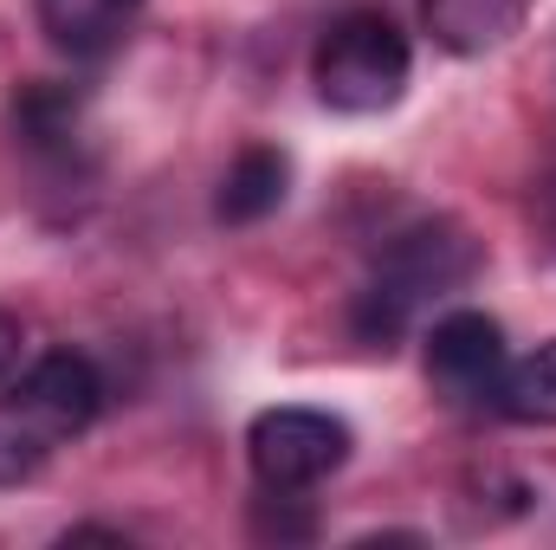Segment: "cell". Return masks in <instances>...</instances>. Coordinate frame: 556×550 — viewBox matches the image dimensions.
Masks as SVG:
<instances>
[{
	"label": "cell",
	"mask_w": 556,
	"mask_h": 550,
	"mask_svg": "<svg viewBox=\"0 0 556 550\" xmlns=\"http://www.w3.org/2000/svg\"><path fill=\"white\" fill-rule=\"evenodd\" d=\"M33 13H39V33L65 59H104L124 46L142 0H33Z\"/></svg>",
	"instance_id": "obj_8"
},
{
	"label": "cell",
	"mask_w": 556,
	"mask_h": 550,
	"mask_svg": "<svg viewBox=\"0 0 556 550\" xmlns=\"http://www.w3.org/2000/svg\"><path fill=\"white\" fill-rule=\"evenodd\" d=\"M13 130L26 142H39V149H59L65 137H78V98L65 91V85H26L20 98H13Z\"/></svg>",
	"instance_id": "obj_10"
},
{
	"label": "cell",
	"mask_w": 556,
	"mask_h": 550,
	"mask_svg": "<svg viewBox=\"0 0 556 550\" xmlns=\"http://www.w3.org/2000/svg\"><path fill=\"white\" fill-rule=\"evenodd\" d=\"M104 409V376L85 350H46L0 396V486H26L72 434Z\"/></svg>",
	"instance_id": "obj_2"
},
{
	"label": "cell",
	"mask_w": 556,
	"mask_h": 550,
	"mask_svg": "<svg viewBox=\"0 0 556 550\" xmlns=\"http://www.w3.org/2000/svg\"><path fill=\"white\" fill-rule=\"evenodd\" d=\"M531 20V0H420V26L453 59H485L511 46Z\"/></svg>",
	"instance_id": "obj_6"
},
{
	"label": "cell",
	"mask_w": 556,
	"mask_h": 550,
	"mask_svg": "<svg viewBox=\"0 0 556 550\" xmlns=\"http://www.w3.org/2000/svg\"><path fill=\"white\" fill-rule=\"evenodd\" d=\"M285 195H291V155H285L278 142H247V149L227 162V175H220L214 214H220L227 227H253V221H266V214L285 208Z\"/></svg>",
	"instance_id": "obj_7"
},
{
	"label": "cell",
	"mask_w": 556,
	"mask_h": 550,
	"mask_svg": "<svg viewBox=\"0 0 556 550\" xmlns=\"http://www.w3.org/2000/svg\"><path fill=\"white\" fill-rule=\"evenodd\" d=\"M20 343H26V337H20V317H13V311H0V383L20 370Z\"/></svg>",
	"instance_id": "obj_11"
},
{
	"label": "cell",
	"mask_w": 556,
	"mask_h": 550,
	"mask_svg": "<svg viewBox=\"0 0 556 550\" xmlns=\"http://www.w3.org/2000/svg\"><path fill=\"white\" fill-rule=\"evenodd\" d=\"M505 330L485 311H446L427 330V376L446 402H492L505 376Z\"/></svg>",
	"instance_id": "obj_5"
},
{
	"label": "cell",
	"mask_w": 556,
	"mask_h": 550,
	"mask_svg": "<svg viewBox=\"0 0 556 550\" xmlns=\"http://www.w3.org/2000/svg\"><path fill=\"white\" fill-rule=\"evenodd\" d=\"M479 273V247L466 227L453 221H420L408 234L389 240V253L376 260V278L356 291L350 324L369 350H395V337H408L420 311L446 291H459L466 278Z\"/></svg>",
	"instance_id": "obj_1"
},
{
	"label": "cell",
	"mask_w": 556,
	"mask_h": 550,
	"mask_svg": "<svg viewBox=\"0 0 556 550\" xmlns=\"http://www.w3.org/2000/svg\"><path fill=\"white\" fill-rule=\"evenodd\" d=\"M415 78V52L408 33L382 13V7H350L343 20L324 26L317 59H311V85L337 117H382L402 104Z\"/></svg>",
	"instance_id": "obj_3"
},
{
	"label": "cell",
	"mask_w": 556,
	"mask_h": 550,
	"mask_svg": "<svg viewBox=\"0 0 556 550\" xmlns=\"http://www.w3.org/2000/svg\"><path fill=\"white\" fill-rule=\"evenodd\" d=\"M350 447H356V434H350L343 414L298 409V402L253 414V427H247V460H253V479L266 492H311V486H324L350 460Z\"/></svg>",
	"instance_id": "obj_4"
},
{
	"label": "cell",
	"mask_w": 556,
	"mask_h": 550,
	"mask_svg": "<svg viewBox=\"0 0 556 550\" xmlns=\"http://www.w3.org/2000/svg\"><path fill=\"white\" fill-rule=\"evenodd\" d=\"M492 409L505 414V421H518V427H556V337L538 343L531 357L505 363Z\"/></svg>",
	"instance_id": "obj_9"
}]
</instances>
